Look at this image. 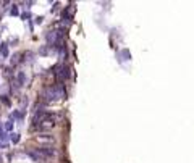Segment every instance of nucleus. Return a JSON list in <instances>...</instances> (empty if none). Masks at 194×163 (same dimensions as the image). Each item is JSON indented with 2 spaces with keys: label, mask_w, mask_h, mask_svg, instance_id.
<instances>
[{
  "label": "nucleus",
  "mask_w": 194,
  "mask_h": 163,
  "mask_svg": "<svg viewBox=\"0 0 194 163\" xmlns=\"http://www.w3.org/2000/svg\"><path fill=\"white\" fill-rule=\"evenodd\" d=\"M42 95H44L45 100H58L65 95V91H63V87H62V84H55V86L45 89Z\"/></svg>",
  "instance_id": "nucleus-1"
},
{
  "label": "nucleus",
  "mask_w": 194,
  "mask_h": 163,
  "mask_svg": "<svg viewBox=\"0 0 194 163\" xmlns=\"http://www.w3.org/2000/svg\"><path fill=\"white\" fill-rule=\"evenodd\" d=\"M36 152L42 157V158H47V157H54V155L57 154L55 149H52V147H39V149H36Z\"/></svg>",
  "instance_id": "nucleus-2"
},
{
  "label": "nucleus",
  "mask_w": 194,
  "mask_h": 163,
  "mask_svg": "<svg viewBox=\"0 0 194 163\" xmlns=\"http://www.w3.org/2000/svg\"><path fill=\"white\" fill-rule=\"evenodd\" d=\"M57 76H58V79H60V81H65L66 78L70 76V73H68V68H66V66H58Z\"/></svg>",
  "instance_id": "nucleus-3"
},
{
  "label": "nucleus",
  "mask_w": 194,
  "mask_h": 163,
  "mask_svg": "<svg viewBox=\"0 0 194 163\" xmlns=\"http://www.w3.org/2000/svg\"><path fill=\"white\" fill-rule=\"evenodd\" d=\"M18 81L23 84V82H24V74H23V73H20V74H18Z\"/></svg>",
  "instance_id": "nucleus-4"
},
{
  "label": "nucleus",
  "mask_w": 194,
  "mask_h": 163,
  "mask_svg": "<svg viewBox=\"0 0 194 163\" xmlns=\"http://www.w3.org/2000/svg\"><path fill=\"white\" fill-rule=\"evenodd\" d=\"M0 163H2V158H0Z\"/></svg>",
  "instance_id": "nucleus-5"
}]
</instances>
